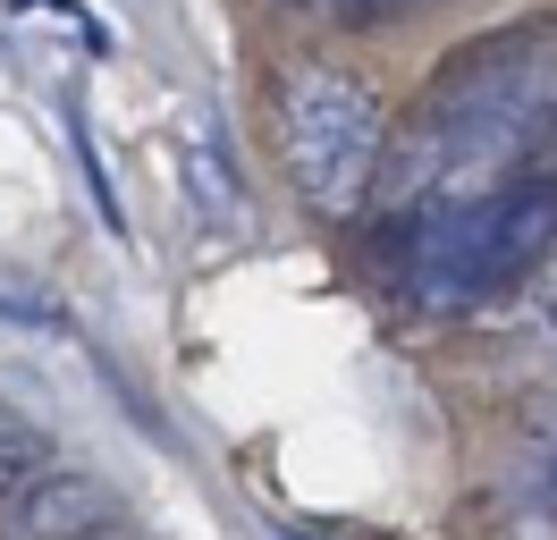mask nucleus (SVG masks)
Wrapping results in <instances>:
<instances>
[{"mask_svg": "<svg viewBox=\"0 0 557 540\" xmlns=\"http://www.w3.org/2000/svg\"><path fill=\"white\" fill-rule=\"evenodd\" d=\"M557 245V169H516L498 186H465V195L397 202L388 229V279L431 312H465L523 287Z\"/></svg>", "mask_w": 557, "mask_h": 540, "instance_id": "f257e3e1", "label": "nucleus"}, {"mask_svg": "<svg viewBox=\"0 0 557 540\" xmlns=\"http://www.w3.org/2000/svg\"><path fill=\"white\" fill-rule=\"evenodd\" d=\"M271 127H278V161L305 211L321 220H355L372 186H381V144H388V110L381 94L330 60H287L271 85Z\"/></svg>", "mask_w": 557, "mask_h": 540, "instance_id": "f03ea898", "label": "nucleus"}, {"mask_svg": "<svg viewBox=\"0 0 557 540\" xmlns=\"http://www.w3.org/2000/svg\"><path fill=\"white\" fill-rule=\"evenodd\" d=\"M0 532L9 540H110V532H127V499L102 472L42 456L26 481L0 490Z\"/></svg>", "mask_w": 557, "mask_h": 540, "instance_id": "7ed1b4c3", "label": "nucleus"}, {"mask_svg": "<svg viewBox=\"0 0 557 540\" xmlns=\"http://www.w3.org/2000/svg\"><path fill=\"white\" fill-rule=\"evenodd\" d=\"M0 312H9V321H26V330H51V338H69V330H76L69 304L42 296V287H26L17 270H0Z\"/></svg>", "mask_w": 557, "mask_h": 540, "instance_id": "20e7f679", "label": "nucleus"}, {"mask_svg": "<svg viewBox=\"0 0 557 540\" xmlns=\"http://www.w3.org/2000/svg\"><path fill=\"white\" fill-rule=\"evenodd\" d=\"M42 456H51V439H42L17 405H0V490H9V481H26Z\"/></svg>", "mask_w": 557, "mask_h": 540, "instance_id": "39448f33", "label": "nucleus"}, {"mask_svg": "<svg viewBox=\"0 0 557 540\" xmlns=\"http://www.w3.org/2000/svg\"><path fill=\"white\" fill-rule=\"evenodd\" d=\"M330 17H355V26H372V17H406V9H440V0H313Z\"/></svg>", "mask_w": 557, "mask_h": 540, "instance_id": "423d86ee", "label": "nucleus"}]
</instances>
